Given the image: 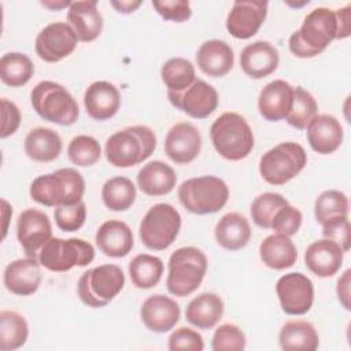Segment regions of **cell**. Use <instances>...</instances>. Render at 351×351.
I'll return each instance as SVG.
<instances>
[{"instance_id": "cell-44", "label": "cell", "mask_w": 351, "mask_h": 351, "mask_svg": "<svg viewBox=\"0 0 351 351\" xmlns=\"http://www.w3.org/2000/svg\"><path fill=\"white\" fill-rule=\"evenodd\" d=\"M55 222L56 226L63 232H75L84 223L86 218V204L81 200L70 206L55 207Z\"/></svg>"}, {"instance_id": "cell-33", "label": "cell", "mask_w": 351, "mask_h": 351, "mask_svg": "<svg viewBox=\"0 0 351 351\" xmlns=\"http://www.w3.org/2000/svg\"><path fill=\"white\" fill-rule=\"evenodd\" d=\"M278 341L282 350L315 351L319 346V336L311 322L293 319L282 325Z\"/></svg>"}, {"instance_id": "cell-8", "label": "cell", "mask_w": 351, "mask_h": 351, "mask_svg": "<svg viewBox=\"0 0 351 351\" xmlns=\"http://www.w3.org/2000/svg\"><path fill=\"white\" fill-rule=\"evenodd\" d=\"M125 274L117 265H100L82 273L77 284L81 302L89 307L107 306L123 288Z\"/></svg>"}, {"instance_id": "cell-11", "label": "cell", "mask_w": 351, "mask_h": 351, "mask_svg": "<svg viewBox=\"0 0 351 351\" xmlns=\"http://www.w3.org/2000/svg\"><path fill=\"white\" fill-rule=\"evenodd\" d=\"M95 258V248L82 239L51 237L38 254L41 266L51 271H67L74 266H86Z\"/></svg>"}, {"instance_id": "cell-26", "label": "cell", "mask_w": 351, "mask_h": 351, "mask_svg": "<svg viewBox=\"0 0 351 351\" xmlns=\"http://www.w3.org/2000/svg\"><path fill=\"white\" fill-rule=\"evenodd\" d=\"M95 241L104 255L110 258H123L133 248V233L123 221L110 219L99 226Z\"/></svg>"}, {"instance_id": "cell-19", "label": "cell", "mask_w": 351, "mask_h": 351, "mask_svg": "<svg viewBox=\"0 0 351 351\" xmlns=\"http://www.w3.org/2000/svg\"><path fill=\"white\" fill-rule=\"evenodd\" d=\"M38 259L23 258L10 262L3 274L5 288L18 296L33 295L41 284V269Z\"/></svg>"}, {"instance_id": "cell-5", "label": "cell", "mask_w": 351, "mask_h": 351, "mask_svg": "<svg viewBox=\"0 0 351 351\" xmlns=\"http://www.w3.org/2000/svg\"><path fill=\"white\" fill-rule=\"evenodd\" d=\"M207 256L196 247H181L169 258L167 291L178 298L193 293L207 271Z\"/></svg>"}, {"instance_id": "cell-4", "label": "cell", "mask_w": 351, "mask_h": 351, "mask_svg": "<svg viewBox=\"0 0 351 351\" xmlns=\"http://www.w3.org/2000/svg\"><path fill=\"white\" fill-rule=\"evenodd\" d=\"M215 151L228 160H241L254 148V133L244 117L237 112L221 114L210 128Z\"/></svg>"}, {"instance_id": "cell-28", "label": "cell", "mask_w": 351, "mask_h": 351, "mask_svg": "<svg viewBox=\"0 0 351 351\" xmlns=\"http://www.w3.org/2000/svg\"><path fill=\"white\" fill-rule=\"evenodd\" d=\"M176 182V171L162 160H152L137 173V185L148 196L167 195L174 189Z\"/></svg>"}, {"instance_id": "cell-15", "label": "cell", "mask_w": 351, "mask_h": 351, "mask_svg": "<svg viewBox=\"0 0 351 351\" xmlns=\"http://www.w3.org/2000/svg\"><path fill=\"white\" fill-rule=\"evenodd\" d=\"M52 237L48 215L36 208H26L16 221V239L29 258H38L44 244Z\"/></svg>"}, {"instance_id": "cell-3", "label": "cell", "mask_w": 351, "mask_h": 351, "mask_svg": "<svg viewBox=\"0 0 351 351\" xmlns=\"http://www.w3.org/2000/svg\"><path fill=\"white\" fill-rule=\"evenodd\" d=\"M155 147L154 130L144 125H136L111 134L106 141L104 154L110 165L126 169L148 159Z\"/></svg>"}, {"instance_id": "cell-9", "label": "cell", "mask_w": 351, "mask_h": 351, "mask_svg": "<svg viewBox=\"0 0 351 351\" xmlns=\"http://www.w3.org/2000/svg\"><path fill=\"white\" fill-rule=\"evenodd\" d=\"M304 148L293 141H285L266 151L259 160V173L270 185H284L295 178L306 166Z\"/></svg>"}, {"instance_id": "cell-27", "label": "cell", "mask_w": 351, "mask_h": 351, "mask_svg": "<svg viewBox=\"0 0 351 351\" xmlns=\"http://www.w3.org/2000/svg\"><path fill=\"white\" fill-rule=\"evenodd\" d=\"M197 67L208 77L226 75L234 63V55L232 47L223 40L204 41L196 53Z\"/></svg>"}, {"instance_id": "cell-6", "label": "cell", "mask_w": 351, "mask_h": 351, "mask_svg": "<svg viewBox=\"0 0 351 351\" xmlns=\"http://www.w3.org/2000/svg\"><path fill=\"white\" fill-rule=\"evenodd\" d=\"M178 199L192 214H214L226 204L229 188L222 178L215 176L193 177L178 186Z\"/></svg>"}, {"instance_id": "cell-2", "label": "cell", "mask_w": 351, "mask_h": 351, "mask_svg": "<svg viewBox=\"0 0 351 351\" xmlns=\"http://www.w3.org/2000/svg\"><path fill=\"white\" fill-rule=\"evenodd\" d=\"M85 181L80 171L71 167L59 169L38 176L30 184V197L47 207L70 206L82 200Z\"/></svg>"}, {"instance_id": "cell-39", "label": "cell", "mask_w": 351, "mask_h": 351, "mask_svg": "<svg viewBox=\"0 0 351 351\" xmlns=\"http://www.w3.org/2000/svg\"><path fill=\"white\" fill-rule=\"evenodd\" d=\"M314 215L321 225L335 218L348 217V197L336 189L324 191L314 203Z\"/></svg>"}, {"instance_id": "cell-53", "label": "cell", "mask_w": 351, "mask_h": 351, "mask_svg": "<svg viewBox=\"0 0 351 351\" xmlns=\"http://www.w3.org/2000/svg\"><path fill=\"white\" fill-rule=\"evenodd\" d=\"M73 1L69 0H60V1H41V5L49 8V10H62L64 7H70Z\"/></svg>"}, {"instance_id": "cell-47", "label": "cell", "mask_w": 351, "mask_h": 351, "mask_svg": "<svg viewBox=\"0 0 351 351\" xmlns=\"http://www.w3.org/2000/svg\"><path fill=\"white\" fill-rule=\"evenodd\" d=\"M152 7L165 19L171 22H184L191 18L192 10L189 1L185 0H165L152 1Z\"/></svg>"}, {"instance_id": "cell-48", "label": "cell", "mask_w": 351, "mask_h": 351, "mask_svg": "<svg viewBox=\"0 0 351 351\" xmlns=\"http://www.w3.org/2000/svg\"><path fill=\"white\" fill-rule=\"evenodd\" d=\"M324 239L337 243L344 252L350 250V221L348 217L335 218L322 225Z\"/></svg>"}, {"instance_id": "cell-29", "label": "cell", "mask_w": 351, "mask_h": 351, "mask_svg": "<svg viewBox=\"0 0 351 351\" xmlns=\"http://www.w3.org/2000/svg\"><path fill=\"white\" fill-rule=\"evenodd\" d=\"M215 241L228 251L244 248L251 239V226L248 219L239 213L225 214L215 225Z\"/></svg>"}, {"instance_id": "cell-45", "label": "cell", "mask_w": 351, "mask_h": 351, "mask_svg": "<svg viewBox=\"0 0 351 351\" xmlns=\"http://www.w3.org/2000/svg\"><path fill=\"white\" fill-rule=\"evenodd\" d=\"M302 219H303V215L300 210L288 203L277 211V214L271 221L270 229H273L278 234L291 237L296 234V232L299 230L302 225Z\"/></svg>"}, {"instance_id": "cell-52", "label": "cell", "mask_w": 351, "mask_h": 351, "mask_svg": "<svg viewBox=\"0 0 351 351\" xmlns=\"http://www.w3.org/2000/svg\"><path fill=\"white\" fill-rule=\"evenodd\" d=\"M111 5L118 12L130 14V12L136 11L141 5V1L140 0H121V1H111Z\"/></svg>"}, {"instance_id": "cell-14", "label": "cell", "mask_w": 351, "mask_h": 351, "mask_svg": "<svg viewBox=\"0 0 351 351\" xmlns=\"http://www.w3.org/2000/svg\"><path fill=\"white\" fill-rule=\"evenodd\" d=\"M78 38L66 22L47 25L36 37L34 49L38 58L48 63H56L67 58L77 47Z\"/></svg>"}, {"instance_id": "cell-7", "label": "cell", "mask_w": 351, "mask_h": 351, "mask_svg": "<svg viewBox=\"0 0 351 351\" xmlns=\"http://www.w3.org/2000/svg\"><path fill=\"white\" fill-rule=\"evenodd\" d=\"M33 110L44 119L56 125L70 126L75 123L80 110L75 99L60 84L41 81L30 92Z\"/></svg>"}, {"instance_id": "cell-22", "label": "cell", "mask_w": 351, "mask_h": 351, "mask_svg": "<svg viewBox=\"0 0 351 351\" xmlns=\"http://www.w3.org/2000/svg\"><path fill=\"white\" fill-rule=\"evenodd\" d=\"M278 51L269 41H255L243 48L240 53V66L245 75L261 80L270 75L278 66Z\"/></svg>"}, {"instance_id": "cell-31", "label": "cell", "mask_w": 351, "mask_h": 351, "mask_svg": "<svg viewBox=\"0 0 351 351\" xmlns=\"http://www.w3.org/2000/svg\"><path fill=\"white\" fill-rule=\"evenodd\" d=\"M259 256L267 267L284 270L295 265L298 250L288 236L274 233L262 240L259 245Z\"/></svg>"}, {"instance_id": "cell-37", "label": "cell", "mask_w": 351, "mask_h": 351, "mask_svg": "<svg viewBox=\"0 0 351 351\" xmlns=\"http://www.w3.org/2000/svg\"><path fill=\"white\" fill-rule=\"evenodd\" d=\"M104 206L111 211H126L136 200V186L126 177H112L101 188Z\"/></svg>"}, {"instance_id": "cell-12", "label": "cell", "mask_w": 351, "mask_h": 351, "mask_svg": "<svg viewBox=\"0 0 351 351\" xmlns=\"http://www.w3.org/2000/svg\"><path fill=\"white\" fill-rule=\"evenodd\" d=\"M167 97L176 108L195 119L207 118L218 106L217 89L199 78L181 92H167Z\"/></svg>"}, {"instance_id": "cell-16", "label": "cell", "mask_w": 351, "mask_h": 351, "mask_svg": "<svg viewBox=\"0 0 351 351\" xmlns=\"http://www.w3.org/2000/svg\"><path fill=\"white\" fill-rule=\"evenodd\" d=\"M267 15V1H234L228 16L226 29L234 38L247 40L258 33Z\"/></svg>"}, {"instance_id": "cell-1", "label": "cell", "mask_w": 351, "mask_h": 351, "mask_svg": "<svg viewBox=\"0 0 351 351\" xmlns=\"http://www.w3.org/2000/svg\"><path fill=\"white\" fill-rule=\"evenodd\" d=\"M337 18L333 10L318 7L310 11L299 30L289 37L288 45L296 58H314L337 38Z\"/></svg>"}, {"instance_id": "cell-24", "label": "cell", "mask_w": 351, "mask_h": 351, "mask_svg": "<svg viewBox=\"0 0 351 351\" xmlns=\"http://www.w3.org/2000/svg\"><path fill=\"white\" fill-rule=\"evenodd\" d=\"M293 100V86L284 80H274L263 86L258 97L261 115L271 122L287 118Z\"/></svg>"}, {"instance_id": "cell-36", "label": "cell", "mask_w": 351, "mask_h": 351, "mask_svg": "<svg viewBox=\"0 0 351 351\" xmlns=\"http://www.w3.org/2000/svg\"><path fill=\"white\" fill-rule=\"evenodd\" d=\"M29 336V325L23 315L16 311L0 313V350L14 351L22 347Z\"/></svg>"}, {"instance_id": "cell-30", "label": "cell", "mask_w": 351, "mask_h": 351, "mask_svg": "<svg viewBox=\"0 0 351 351\" xmlns=\"http://www.w3.org/2000/svg\"><path fill=\"white\" fill-rule=\"evenodd\" d=\"M223 314L222 299L213 292H203L193 298L185 310V318L199 329L214 328Z\"/></svg>"}, {"instance_id": "cell-23", "label": "cell", "mask_w": 351, "mask_h": 351, "mask_svg": "<svg viewBox=\"0 0 351 351\" xmlns=\"http://www.w3.org/2000/svg\"><path fill=\"white\" fill-rule=\"evenodd\" d=\"M307 141L313 151L328 155L339 149L343 143V128L337 118L329 114L315 115L306 126Z\"/></svg>"}, {"instance_id": "cell-35", "label": "cell", "mask_w": 351, "mask_h": 351, "mask_svg": "<svg viewBox=\"0 0 351 351\" xmlns=\"http://www.w3.org/2000/svg\"><path fill=\"white\" fill-rule=\"evenodd\" d=\"M163 274V262L160 258L149 254H138L129 263V276L134 287L149 289L155 287Z\"/></svg>"}, {"instance_id": "cell-43", "label": "cell", "mask_w": 351, "mask_h": 351, "mask_svg": "<svg viewBox=\"0 0 351 351\" xmlns=\"http://www.w3.org/2000/svg\"><path fill=\"white\" fill-rule=\"evenodd\" d=\"M244 332L233 324L219 325L211 340V348L214 351H241L245 348Z\"/></svg>"}, {"instance_id": "cell-50", "label": "cell", "mask_w": 351, "mask_h": 351, "mask_svg": "<svg viewBox=\"0 0 351 351\" xmlns=\"http://www.w3.org/2000/svg\"><path fill=\"white\" fill-rule=\"evenodd\" d=\"M350 274H351V270L350 269L346 270L343 276L339 278L337 288H336L337 299L346 310H350Z\"/></svg>"}, {"instance_id": "cell-38", "label": "cell", "mask_w": 351, "mask_h": 351, "mask_svg": "<svg viewBox=\"0 0 351 351\" xmlns=\"http://www.w3.org/2000/svg\"><path fill=\"white\" fill-rule=\"evenodd\" d=\"M160 77L167 92H181L196 80L195 66L185 58H171L163 63Z\"/></svg>"}, {"instance_id": "cell-32", "label": "cell", "mask_w": 351, "mask_h": 351, "mask_svg": "<svg viewBox=\"0 0 351 351\" xmlns=\"http://www.w3.org/2000/svg\"><path fill=\"white\" fill-rule=\"evenodd\" d=\"M25 154L36 162L55 160L62 152L60 136L49 128H34L25 138Z\"/></svg>"}, {"instance_id": "cell-51", "label": "cell", "mask_w": 351, "mask_h": 351, "mask_svg": "<svg viewBox=\"0 0 351 351\" xmlns=\"http://www.w3.org/2000/svg\"><path fill=\"white\" fill-rule=\"evenodd\" d=\"M337 18V40L350 36V5L339 8L335 11Z\"/></svg>"}, {"instance_id": "cell-18", "label": "cell", "mask_w": 351, "mask_h": 351, "mask_svg": "<svg viewBox=\"0 0 351 351\" xmlns=\"http://www.w3.org/2000/svg\"><path fill=\"white\" fill-rule=\"evenodd\" d=\"M143 324L155 333H165L176 326L180 319L178 303L162 293L147 298L140 308Z\"/></svg>"}, {"instance_id": "cell-25", "label": "cell", "mask_w": 351, "mask_h": 351, "mask_svg": "<svg viewBox=\"0 0 351 351\" xmlns=\"http://www.w3.org/2000/svg\"><path fill=\"white\" fill-rule=\"evenodd\" d=\"M67 21L78 41L84 43L96 40L103 29V16L96 0L73 1L67 11Z\"/></svg>"}, {"instance_id": "cell-49", "label": "cell", "mask_w": 351, "mask_h": 351, "mask_svg": "<svg viewBox=\"0 0 351 351\" xmlns=\"http://www.w3.org/2000/svg\"><path fill=\"white\" fill-rule=\"evenodd\" d=\"M1 132L0 137L5 138L16 132L21 123V111L15 103L10 101L8 99H1Z\"/></svg>"}, {"instance_id": "cell-10", "label": "cell", "mask_w": 351, "mask_h": 351, "mask_svg": "<svg viewBox=\"0 0 351 351\" xmlns=\"http://www.w3.org/2000/svg\"><path fill=\"white\" fill-rule=\"evenodd\" d=\"M180 228V213L169 203H158L152 206L141 219L138 236L147 248L162 251L174 243Z\"/></svg>"}, {"instance_id": "cell-46", "label": "cell", "mask_w": 351, "mask_h": 351, "mask_svg": "<svg viewBox=\"0 0 351 351\" xmlns=\"http://www.w3.org/2000/svg\"><path fill=\"white\" fill-rule=\"evenodd\" d=\"M204 348L203 337L199 332L191 328L181 326L176 329L169 337V350L170 351H202Z\"/></svg>"}, {"instance_id": "cell-20", "label": "cell", "mask_w": 351, "mask_h": 351, "mask_svg": "<svg viewBox=\"0 0 351 351\" xmlns=\"http://www.w3.org/2000/svg\"><path fill=\"white\" fill-rule=\"evenodd\" d=\"M344 251L341 247L329 240L322 239L311 243L304 252L306 267L317 277L326 278L335 276L343 265Z\"/></svg>"}, {"instance_id": "cell-41", "label": "cell", "mask_w": 351, "mask_h": 351, "mask_svg": "<svg viewBox=\"0 0 351 351\" xmlns=\"http://www.w3.org/2000/svg\"><path fill=\"white\" fill-rule=\"evenodd\" d=\"M285 204H288V200L280 193L265 192L258 195L251 203V217L254 223L262 229H270L274 215Z\"/></svg>"}, {"instance_id": "cell-40", "label": "cell", "mask_w": 351, "mask_h": 351, "mask_svg": "<svg viewBox=\"0 0 351 351\" xmlns=\"http://www.w3.org/2000/svg\"><path fill=\"white\" fill-rule=\"evenodd\" d=\"M317 101L313 95L302 86H296L293 88L292 107L285 119L291 126L303 130L306 129L307 123L317 115Z\"/></svg>"}, {"instance_id": "cell-21", "label": "cell", "mask_w": 351, "mask_h": 351, "mask_svg": "<svg viewBox=\"0 0 351 351\" xmlns=\"http://www.w3.org/2000/svg\"><path fill=\"white\" fill-rule=\"evenodd\" d=\"M86 114L95 121L112 118L121 106V95L117 86L108 81L92 82L84 93Z\"/></svg>"}, {"instance_id": "cell-13", "label": "cell", "mask_w": 351, "mask_h": 351, "mask_svg": "<svg viewBox=\"0 0 351 351\" xmlns=\"http://www.w3.org/2000/svg\"><path fill=\"white\" fill-rule=\"evenodd\" d=\"M276 292L282 311L289 315L306 314L314 302L313 281L302 273L281 276L276 284Z\"/></svg>"}, {"instance_id": "cell-34", "label": "cell", "mask_w": 351, "mask_h": 351, "mask_svg": "<svg viewBox=\"0 0 351 351\" xmlns=\"http://www.w3.org/2000/svg\"><path fill=\"white\" fill-rule=\"evenodd\" d=\"M34 74L32 59L21 52H8L0 59V78L11 86L18 88L30 81Z\"/></svg>"}, {"instance_id": "cell-54", "label": "cell", "mask_w": 351, "mask_h": 351, "mask_svg": "<svg viewBox=\"0 0 351 351\" xmlns=\"http://www.w3.org/2000/svg\"><path fill=\"white\" fill-rule=\"evenodd\" d=\"M12 210H11V207H10V204L7 203V200H4L3 199V218H4V226H3V239L5 237V234H7V222H8V215L7 214H10Z\"/></svg>"}, {"instance_id": "cell-42", "label": "cell", "mask_w": 351, "mask_h": 351, "mask_svg": "<svg viewBox=\"0 0 351 351\" xmlns=\"http://www.w3.org/2000/svg\"><path fill=\"white\" fill-rule=\"evenodd\" d=\"M67 156L71 163L80 167L95 165L101 156V147L99 141L88 134H80L71 138L67 147Z\"/></svg>"}, {"instance_id": "cell-17", "label": "cell", "mask_w": 351, "mask_h": 351, "mask_svg": "<svg viewBox=\"0 0 351 351\" xmlns=\"http://www.w3.org/2000/svg\"><path fill=\"white\" fill-rule=\"evenodd\" d=\"M200 148L202 136L192 123L178 122L166 134L165 154L177 165H188L195 160Z\"/></svg>"}]
</instances>
